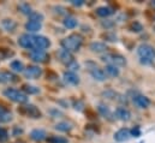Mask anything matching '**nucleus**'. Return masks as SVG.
<instances>
[{"label":"nucleus","mask_w":155,"mask_h":143,"mask_svg":"<svg viewBox=\"0 0 155 143\" xmlns=\"http://www.w3.org/2000/svg\"><path fill=\"white\" fill-rule=\"evenodd\" d=\"M137 55L142 65H150L155 59V49L148 43H142L137 47Z\"/></svg>","instance_id":"nucleus-1"},{"label":"nucleus","mask_w":155,"mask_h":143,"mask_svg":"<svg viewBox=\"0 0 155 143\" xmlns=\"http://www.w3.org/2000/svg\"><path fill=\"white\" fill-rule=\"evenodd\" d=\"M60 45H61L63 49H65L70 53L78 52L83 45V37L79 34H71V35L66 36L65 38H63Z\"/></svg>","instance_id":"nucleus-2"},{"label":"nucleus","mask_w":155,"mask_h":143,"mask_svg":"<svg viewBox=\"0 0 155 143\" xmlns=\"http://www.w3.org/2000/svg\"><path fill=\"white\" fill-rule=\"evenodd\" d=\"M4 95L7 99H10L11 101L17 102V104H27L29 100L28 95H25L22 90H18L15 88H6L4 90Z\"/></svg>","instance_id":"nucleus-3"},{"label":"nucleus","mask_w":155,"mask_h":143,"mask_svg":"<svg viewBox=\"0 0 155 143\" xmlns=\"http://www.w3.org/2000/svg\"><path fill=\"white\" fill-rule=\"evenodd\" d=\"M101 60L106 63V65H114L117 68H123L126 65V59L120 55V54H114V53H106L101 57Z\"/></svg>","instance_id":"nucleus-4"},{"label":"nucleus","mask_w":155,"mask_h":143,"mask_svg":"<svg viewBox=\"0 0 155 143\" xmlns=\"http://www.w3.org/2000/svg\"><path fill=\"white\" fill-rule=\"evenodd\" d=\"M51 46V41L42 35H31V49H40L45 51Z\"/></svg>","instance_id":"nucleus-5"},{"label":"nucleus","mask_w":155,"mask_h":143,"mask_svg":"<svg viewBox=\"0 0 155 143\" xmlns=\"http://www.w3.org/2000/svg\"><path fill=\"white\" fill-rule=\"evenodd\" d=\"M131 98H132V102L135 104L136 107L141 108V109H144V108H148L150 106V100H149V98H147V96H144V95H142V94H140V93H136V94L132 95Z\"/></svg>","instance_id":"nucleus-6"},{"label":"nucleus","mask_w":155,"mask_h":143,"mask_svg":"<svg viewBox=\"0 0 155 143\" xmlns=\"http://www.w3.org/2000/svg\"><path fill=\"white\" fill-rule=\"evenodd\" d=\"M21 113H23L27 117L34 118V119H38V118L42 117L41 111L36 106H34V105H25V106L21 107Z\"/></svg>","instance_id":"nucleus-7"},{"label":"nucleus","mask_w":155,"mask_h":143,"mask_svg":"<svg viewBox=\"0 0 155 143\" xmlns=\"http://www.w3.org/2000/svg\"><path fill=\"white\" fill-rule=\"evenodd\" d=\"M29 57L34 63H45L49 59V55L46 51H40V49H33L29 52Z\"/></svg>","instance_id":"nucleus-8"},{"label":"nucleus","mask_w":155,"mask_h":143,"mask_svg":"<svg viewBox=\"0 0 155 143\" xmlns=\"http://www.w3.org/2000/svg\"><path fill=\"white\" fill-rule=\"evenodd\" d=\"M23 73L29 79H36L42 75V70H41V68L36 66V65H29L28 68L24 69Z\"/></svg>","instance_id":"nucleus-9"},{"label":"nucleus","mask_w":155,"mask_h":143,"mask_svg":"<svg viewBox=\"0 0 155 143\" xmlns=\"http://www.w3.org/2000/svg\"><path fill=\"white\" fill-rule=\"evenodd\" d=\"M114 118L121 120V121H129L131 119V112L124 106H119L114 111Z\"/></svg>","instance_id":"nucleus-10"},{"label":"nucleus","mask_w":155,"mask_h":143,"mask_svg":"<svg viewBox=\"0 0 155 143\" xmlns=\"http://www.w3.org/2000/svg\"><path fill=\"white\" fill-rule=\"evenodd\" d=\"M57 57H58L59 62L63 63V64H65L66 66H68L69 64H71V63L75 60L72 53H70V52H68V51H65V49H63V48H60V49L57 52Z\"/></svg>","instance_id":"nucleus-11"},{"label":"nucleus","mask_w":155,"mask_h":143,"mask_svg":"<svg viewBox=\"0 0 155 143\" xmlns=\"http://www.w3.org/2000/svg\"><path fill=\"white\" fill-rule=\"evenodd\" d=\"M89 72H90L91 77H93L95 81H97V82H104V81L107 79V76H106V73L104 71V69H101V68H99V66H96V65H94L93 68H90V69H89Z\"/></svg>","instance_id":"nucleus-12"},{"label":"nucleus","mask_w":155,"mask_h":143,"mask_svg":"<svg viewBox=\"0 0 155 143\" xmlns=\"http://www.w3.org/2000/svg\"><path fill=\"white\" fill-rule=\"evenodd\" d=\"M129 138H131V132L127 128H121L114 134V141L117 142H125Z\"/></svg>","instance_id":"nucleus-13"},{"label":"nucleus","mask_w":155,"mask_h":143,"mask_svg":"<svg viewBox=\"0 0 155 143\" xmlns=\"http://www.w3.org/2000/svg\"><path fill=\"white\" fill-rule=\"evenodd\" d=\"M63 79L68 85H78L79 84V77L77 76V73H74V72L66 71L63 76Z\"/></svg>","instance_id":"nucleus-14"},{"label":"nucleus","mask_w":155,"mask_h":143,"mask_svg":"<svg viewBox=\"0 0 155 143\" xmlns=\"http://www.w3.org/2000/svg\"><path fill=\"white\" fill-rule=\"evenodd\" d=\"M89 48H90L91 52H94V53H96V54L105 53V52L108 49L107 45H106L105 42H101V41H94V42H91L90 46H89Z\"/></svg>","instance_id":"nucleus-15"},{"label":"nucleus","mask_w":155,"mask_h":143,"mask_svg":"<svg viewBox=\"0 0 155 143\" xmlns=\"http://www.w3.org/2000/svg\"><path fill=\"white\" fill-rule=\"evenodd\" d=\"M97 112L105 118V119H107V120H114L116 118H114V114L111 112V109L107 107L106 105H104V104H100L99 106H97Z\"/></svg>","instance_id":"nucleus-16"},{"label":"nucleus","mask_w":155,"mask_h":143,"mask_svg":"<svg viewBox=\"0 0 155 143\" xmlns=\"http://www.w3.org/2000/svg\"><path fill=\"white\" fill-rule=\"evenodd\" d=\"M30 138L33 141H35V142H42V141H45L47 138V134L42 129H35V130H33L30 132Z\"/></svg>","instance_id":"nucleus-17"},{"label":"nucleus","mask_w":155,"mask_h":143,"mask_svg":"<svg viewBox=\"0 0 155 143\" xmlns=\"http://www.w3.org/2000/svg\"><path fill=\"white\" fill-rule=\"evenodd\" d=\"M31 35L33 34H23L18 38V45L25 49H31Z\"/></svg>","instance_id":"nucleus-18"},{"label":"nucleus","mask_w":155,"mask_h":143,"mask_svg":"<svg viewBox=\"0 0 155 143\" xmlns=\"http://www.w3.org/2000/svg\"><path fill=\"white\" fill-rule=\"evenodd\" d=\"M95 12H96V15L99 17L107 18V17H110V16H112L114 13V10L112 7H110V6H100V7H97L95 10Z\"/></svg>","instance_id":"nucleus-19"},{"label":"nucleus","mask_w":155,"mask_h":143,"mask_svg":"<svg viewBox=\"0 0 155 143\" xmlns=\"http://www.w3.org/2000/svg\"><path fill=\"white\" fill-rule=\"evenodd\" d=\"M42 28V23L40 22H35V21H28L25 23V30L30 34L33 33H38L40 29Z\"/></svg>","instance_id":"nucleus-20"},{"label":"nucleus","mask_w":155,"mask_h":143,"mask_svg":"<svg viewBox=\"0 0 155 143\" xmlns=\"http://www.w3.org/2000/svg\"><path fill=\"white\" fill-rule=\"evenodd\" d=\"M17 77L10 71H0V83H11L16 82Z\"/></svg>","instance_id":"nucleus-21"},{"label":"nucleus","mask_w":155,"mask_h":143,"mask_svg":"<svg viewBox=\"0 0 155 143\" xmlns=\"http://www.w3.org/2000/svg\"><path fill=\"white\" fill-rule=\"evenodd\" d=\"M104 71H105L107 77H113V78H116V77H118V76L120 75L119 68H117L114 65H106L105 69H104Z\"/></svg>","instance_id":"nucleus-22"},{"label":"nucleus","mask_w":155,"mask_h":143,"mask_svg":"<svg viewBox=\"0 0 155 143\" xmlns=\"http://www.w3.org/2000/svg\"><path fill=\"white\" fill-rule=\"evenodd\" d=\"M63 23H64V27H65L66 29H75L78 25V21L75 17H72V16L65 17V19L63 21Z\"/></svg>","instance_id":"nucleus-23"},{"label":"nucleus","mask_w":155,"mask_h":143,"mask_svg":"<svg viewBox=\"0 0 155 143\" xmlns=\"http://www.w3.org/2000/svg\"><path fill=\"white\" fill-rule=\"evenodd\" d=\"M55 130L60 131V132H70L72 130V125L70 123H66V121H61V123H58L55 126Z\"/></svg>","instance_id":"nucleus-24"},{"label":"nucleus","mask_w":155,"mask_h":143,"mask_svg":"<svg viewBox=\"0 0 155 143\" xmlns=\"http://www.w3.org/2000/svg\"><path fill=\"white\" fill-rule=\"evenodd\" d=\"M11 120H12V114L7 109H5V108L0 106V121L1 123H8Z\"/></svg>","instance_id":"nucleus-25"},{"label":"nucleus","mask_w":155,"mask_h":143,"mask_svg":"<svg viewBox=\"0 0 155 143\" xmlns=\"http://www.w3.org/2000/svg\"><path fill=\"white\" fill-rule=\"evenodd\" d=\"M1 25L4 27L5 30H7V32H13V30L16 29V27H17V23H16L13 19H4V21L1 22Z\"/></svg>","instance_id":"nucleus-26"},{"label":"nucleus","mask_w":155,"mask_h":143,"mask_svg":"<svg viewBox=\"0 0 155 143\" xmlns=\"http://www.w3.org/2000/svg\"><path fill=\"white\" fill-rule=\"evenodd\" d=\"M102 96L105 98V99H107V100H111V101H116L118 100V96H119V94L114 91V90H112V89H108V90H105V91H102Z\"/></svg>","instance_id":"nucleus-27"},{"label":"nucleus","mask_w":155,"mask_h":143,"mask_svg":"<svg viewBox=\"0 0 155 143\" xmlns=\"http://www.w3.org/2000/svg\"><path fill=\"white\" fill-rule=\"evenodd\" d=\"M10 68L13 70L15 72H23L24 71V65L22 62L19 60H13L11 64H10Z\"/></svg>","instance_id":"nucleus-28"},{"label":"nucleus","mask_w":155,"mask_h":143,"mask_svg":"<svg viewBox=\"0 0 155 143\" xmlns=\"http://www.w3.org/2000/svg\"><path fill=\"white\" fill-rule=\"evenodd\" d=\"M46 140L48 143H69L68 138H65L63 136H49Z\"/></svg>","instance_id":"nucleus-29"},{"label":"nucleus","mask_w":155,"mask_h":143,"mask_svg":"<svg viewBox=\"0 0 155 143\" xmlns=\"http://www.w3.org/2000/svg\"><path fill=\"white\" fill-rule=\"evenodd\" d=\"M40 90L39 88H36V87H34V85H29V84H25V85H23V93L25 94V95H31V94H38Z\"/></svg>","instance_id":"nucleus-30"},{"label":"nucleus","mask_w":155,"mask_h":143,"mask_svg":"<svg viewBox=\"0 0 155 143\" xmlns=\"http://www.w3.org/2000/svg\"><path fill=\"white\" fill-rule=\"evenodd\" d=\"M18 10L22 12V13H24V15H30L33 11H31V6L29 5V4H27V2H22V4H19L18 5Z\"/></svg>","instance_id":"nucleus-31"},{"label":"nucleus","mask_w":155,"mask_h":143,"mask_svg":"<svg viewBox=\"0 0 155 143\" xmlns=\"http://www.w3.org/2000/svg\"><path fill=\"white\" fill-rule=\"evenodd\" d=\"M29 21H35V22L42 23V21H43V15L38 12V11H33V12L29 15Z\"/></svg>","instance_id":"nucleus-32"},{"label":"nucleus","mask_w":155,"mask_h":143,"mask_svg":"<svg viewBox=\"0 0 155 143\" xmlns=\"http://www.w3.org/2000/svg\"><path fill=\"white\" fill-rule=\"evenodd\" d=\"M130 30L134 32V33H141V32L143 30V25H142L140 22L135 21V22H132V23L130 24Z\"/></svg>","instance_id":"nucleus-33"},{"label":"nucleus","mask_w":155,"mask_h":143,"mask_svg":"<svg viewBox=\"0 0 155 143\" xmlns=\"http://www.w3.org/2000/svg\"><path fill=\"white\" fill-rule=\"evenodd\" d=\"M78 69H79V64H78L76 60H74L71 64L68 65V71H70V72L76 73V71H78Z\"/></svg>","instance_id":"nucleus-34"},{"label":"nucleus","mask_w":155,"mask_h":143,"mask_svg":"<svg viewBox=\"0 0 155 143\" xmlns=\"http://www.w3.org/2000/svg\"><path fill=\"white\" fill-rule=\"evenodd\" d=\"M7 140H8V132L5 129L0 128V143H5Z\"/></svg>","instance_id":"nucleus-35"},{"label":"nucleus","mask_w":155,"mask_h":143,"mask_svg":"<svg viewBox=\"0 0 155 143\" xmlns=\"http://www.w3.org/2000/svg\"><path fill=\"white\" fill-rule=\"evenodd\" d=\"M131 132V137H140L141 136V129L140 126H135L132 130H130Z\"/></svg>","instance_id":"nucleus-36"},{"label":"nucleus","mask_w":155,"mask_h":143,"mask_svg":"<svg viewBox=\"0 0 155 143\" xmlns=\"http://www.w3.org/2000/svg\"><path fill=\"white\" fill-rule=\"evenodd\" d=\"M74 106H75V109H77V111H83V108H84V104H83L82 101H79V100H78L77 102H75V104H74Z\"/></svg>","instance_id":"nucleus-37"},{"label":"nucleus","mask_w":155,"mask_h":143,"mask_svg":"<svg viewBox=\"0 0 155 143\" xmlns=\"http://www.w3.org/2000/svg\"><path fill=\"white\" fill-rule=\"evenodd\" d=\"M22 132H23V130H22L21 128L16 126V128L13 129V132H12V135H13V136H18V135H21Z\"/></svg>","instance_id":"nucleus-38"},{"label":"nucleus","mask_w":155,"mask_h":143,"mask_svg":"<svg viewBox=\"0 0 155 143\" xmlns=\"http://www.w3.org/2000/svg\"><path fill=\"white\" fill-rule=\"evenodd\" d=\"M71 4L75 6H82V5H84V1L83 0H71Z\"/></svg>","instance_id":"nucleus-39"},{"label":"nucleus","mask_w":155,"mask_h":143,"mask_svg":"<svg viewBox=\"0 0 155 143\" xmlns=\"http://www.w3.org/2000/svg\"><path fill=\"white\" fill-rule=\"evenodd\" d=\"M112 25H113V22H111V21H107V22H102V27H104V28H106V29L111 28Z\"/></svg>","instance_id":"nucleus-40"},{"label":"nucleus","mask_w":155,"mask_h":143,"mask_svg":"<svg viewBox=\"0 0 155 143\" xmlns=\"http://www.w3.org/2000/svg\"><path fill=\"white\" fill-rule=\"evenodd\" d=\"M16 143H23V142H16Z\"/></svg>","instance_id":"nucleus-41"}]
</instances>
